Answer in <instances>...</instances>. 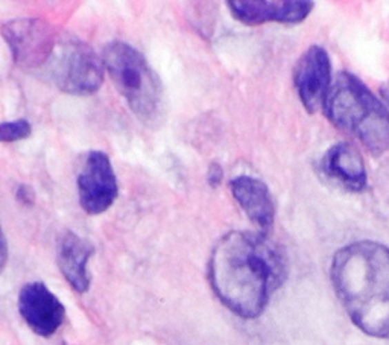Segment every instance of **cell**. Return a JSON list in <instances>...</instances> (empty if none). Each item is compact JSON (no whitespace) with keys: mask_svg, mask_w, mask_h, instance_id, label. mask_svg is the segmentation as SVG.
<instances>
[{"mask_svg":"<svg viewBox=\"0 0 389 345\" xmlns=\"http://www.w3.org/2000/svg\"><path fill=\"white\" fill-rule=\"evenodd\" d=\"M93 244H90L87 239L78 236L73 231H64L58 239L57 262L59 271L79 294H86L90 288L88 260L93 256Z\"/></svg>","mask_w":389,"mask_h":345,"instance_id":"cell-13","label":"cell"},{"mask_svg":"<svg viewBox=\"0 0 389 345\" xmlns=\"http://www.w3.org/2000/svg\"><path fill=\"white\" fill-rule=\"evenodd\" d=\"M103 59L77 37H59L46 64L49 81L67 95H93L103 82Z\"/></svg>","mask_w":389,"mask_h":345,"instance_id":"cell-5","label":"cell"},{"mask_svg":"<svg viewBox=\"0 0 389 345\" xmlns=\"http://www.w3.org/2000/svg\"><path fill=\"white\" fill-rule=\"evenodd\" d=\"M230 12L243 25L256 26L266 21L295 25L308 19L313 10V2L308 0H286V2H250V0H231L227 3Z\"/></svg>","mask_w":389,"mask_h":345,"instance_id":"cell-10","label":"cell"},{"mask_svg":"<svg viewBox=\"0 0 389 345\" xmlns=\"http://www.w3.org/2000/svg\"><path fill=\"white\" fill-rule=\"evenodd\" d=\"M321 172L333 184L350 192H361L366 184L362 155L347 141L333 145L321 160Z\"/></svg>","mask_w":389,"mask_h":345,"instance_id":"cell-11","label":"cell"},{"mask_svg":"<svg viewBox=\"0 0 389 345\" xmlns=\"http://www.w3.org/2000/svg\"><path fill=\"white\" fill-rule=\"evenodd\" d=\"M32 125L26 119H17L12 122H3L0 125V140L5 144H12V141L23 140L31 136Z\"/></svg>","mask_w":389,"mask_h":345,"instance_id":"cell-14","label":"cell"},{"mask_svg":"<svg viewBox=\"0 0 389 345\" xmlns=\"http://www.w3.org/2000/svg\"><path fill=\"white\" fill-rule=\"evenodd\" d=\"M19 312L32 332L40 336H52L61 327L66 309L41 282L25 284L19 295Z\"/></svg>","mask_w":389,"mask_h":345,"instance_id":"cell-9","label":"cell"},{"mask_svg":"<svg viewBox=\"0 0 389 345\" xmlns=\"http://www.w3.org/2000/svg\"><path fill=\"white\" fill-rule=\"evenodd\" d=\"M103 64L119 95L139 121L155 125L164 112V88L146 58L125 41H111L103 49Z\"/></svg>","mask_w":389,"mask_h":345,"instance_id":"cell-4","label":"cell"},{"mask_svg":"<svg viewBox=\"0 0 389 345\" xmlns=\"http://www.w3.org/2000/svg\"><path fill=\"white\" fill-rule=\"evenodd\" d=\"M380 92H381V96H383L385 102H386V103L389 105V82H386V84H385V86H381Z\"/></svg>","mask_w":389,"mask_h":345,"instance_id":"cell-18","label":"cell"},{"mask_svg":"<svg viewBox=\"0 0 389 345\" xmlns=\"http://www.w3.org/2000/svg\"><path fill=\"white\" fill-rule=\"evenodd\" d=\"M323 111L335 126L355 136L370 152L389 151V110L353 73L336 75Z\"/></svg>","mask_w":389,"mask_h":345,"instance_id":"cell-3","label":"cell"},{"mask_svg":"<svg viewBox=\"0 0 389 345\" xmlns=\"http://www.w3.org/2000/svg\"><path fill=\"white\" fill-rule=\"evenodd\" d=\"M230 189L248 219L261 230L271 228L275 221V201L269 187L259 178L250 175L236 177Z\"/></svg>","mask_w":389,"mask_h":345,"instance_id":"cell-12","label":"cell"},{"mask_svg":"<svg viewBox=\"0 0 389 345\" xmlns=\"http://www.w3.org/2000/svg\"><path fill=\"white\" fill-rule=\"evenodd\" d=\"M294 87L303 107L313 115L324 107L332 87V61L323 46L313 44L294 67Z\"/></svg>","mask_w":389,"mask_h":345,"instance_id":"cell-8","label":"cell"},{"mask_svg":"<svg viewBox=\"0 0 389 345\" xmlns=\"http://www.w3.org/2000/svg\"><path fill=\"white\" fill-rule=\"evenodd\" d=\"M77 186L79 204L86 213L107 212L119 195L117 177L110 157L102 151L87 152L78 172Z\"/></svg>","mask_w":389,"mask_h":345,"instance_id":"cell-7","label":"cell"},{"mask_svg":"<svg viewBox=\"0 0 389 345\" xmlns=\"http://www.w3.org/2000/svg\"><path fill=\"white\" fill-rule=\"evenodd\" d=\"M14 61L25 70L46 67L59 37L55 29L40 19H14L2 25Z\"/></svg>","mask_w":389,"mask_h":345,"instance_id":"cell-6","label":"cell"},{"mask_svg":"<svg viewBox=\"0 0 389 345\" xmlns=\"http://www.w3.org/2000/svg\"><path fill=\"white\" fill-rule=\"evenodd\" d=\"M223 179V169L219 163H212L210 168L207 170V183L213 189L219 187Z\"/></svg>","mask_w":389,"mask_h":345,"instance_id":"cell-15","label":"cell"},{"mask_svg":"<svg viewBox=\"0 0 389 345\" xmlns=\"http://www.w3.org/2000/svg\"><path fill=\"white\" fill-rule=\"evenodd\" d=\"M286 279V251L265 233L230 231L216 242L208 260V280L216 297L245 319L263 313Z\"/></svg>","mask_w":389,"mask_h":345,"instance_id":"cell-1","label":"cell"},{"mask_svg":"<svg viewBox=\"0 0 389 345\" xmlns=\"http://www.w3.org/2000/svg\"><path fill=\"white\" fill-rule=\"evenodd\" d=\"M17 199L23 204H32L34 202V190L29 186L21 184L17 190Z\"/></svg>","mask_w":389,"mask_h":345,"instance_id":"cell-16","label":"cell"},{"mask_svg":"<svg viewBox=\"0 0 389 345\" xmlns=\"http://www.w3.org/2000/svg\"><path fill=\"white\" fill-rule=\"evenodd\" d=\"M333 289L351 321L363 333L389 337V248L361 241L335 254Z\"/></svg>","mask_w":389,"mask_h":345,"instance_id":"cell-2","label":"cell"},{"mask_svg":"<svg viewBox=\"0 0 389 345\" xmlns=\"http://www.w3.org/2000/svg\"><path fill=\"white\" fill-rule=\"evenodd\" d=\"M6 260H8V244H6V237H2V268H5Z\"/></svg>","mask_w":389,"mask_h":345,"instance_id":"cell-17","label":"cell"}]
</instances>
